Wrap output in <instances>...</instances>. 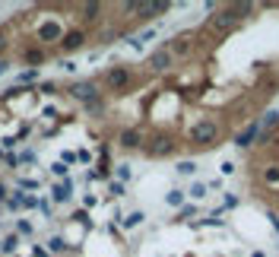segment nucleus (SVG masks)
<instances>
[{"mask_svg": "<svg viewBox=\"0 0 279 257\" xmlns=\"http://www.w3.org/2000/svg\"><path fill=\"white\" fill-rule=\"evenodd\" d=\"M187 140H190V146H197V149L216 146V140H219V121H216V118H200L187 131Z\"/></svg>", "mask_w": 279, "mask_h": 257, "instance_id": "obj_1", "label": "nucleus"}, {"mask_svg": "<svg viewBox=\"0 0 279 257\" xmlns=\"http://www.w3.org/2000/svg\"><path fill=\"white\" fill-rule=\"evenodd\" d=\"M175 137L172 134H165V131H159V134H152L149 140H146V146H143V153H146L149 159H165V156H172L175 153Z\"/></svg>", "mask_w": 279, "mask_h": 257, "instance_id": "obj_2", "label": "nucleus"}, {"mask_svg": "<svg viewBox=\"0 0 279 257\" xmlns=\"http://www.w3.org/2000/svg\"><path fill=\"white\" fill-rule=\"evenodd\" d=\"M102 79H105V89H111V92H124V89H130V83H133V70H130V67H124V64H117V67L108 70Z\"/></svg>", "mask_w": 279, "mask_h": 257, "instance_id": "obj_3", "label": "nucleus"}, {"mask_svg": "<svg viewBox=\"0 0 279 257\" xmlns=\"http://www.w3.org/2000/svg\"><path fill=\"white\" fill-rule=\"evenodd\" d=\"M70 99H76V102H83V105H89V102H95V99H102V92H99V83L95 79H79V83H70Z\"/></svg>", "mask_w": 279, "mask_h": 257, "instance_id": "obj_4", "label": "nucleus"}, {"mask_svg": "<svg viewBox=\"0 0 279 257\" xmlns=\"http://www.w3.org/2000/svg\"><path fill=\"white\" fill-rule=\"evenodd\" d=\"M235 26H238V19L232 16V10H228V7H222L219 13H213L210 19H206V29H210L213 35H228Z\"/></svg>", "mask_w": 279, "mask_h": 257, "instance_id": "obj_5", "label": "nucleus"}, {"mask_svg": "<svg viewBox=\"0 0 279 257\" xmlns=\"http://www.w3.org/2000/svg\"><path fill=\"white\" fill-rule=\"evenodd\" d=\"M64 32H67V29L60 26L57 19H48V22H42V26H38V32H35V41H38L42 48H45V45H60Z\"/></svg>", "mask_w": 279, "mask_h": 257, "instance_id": "obj_6", "label": "nucleus"}, {"mask_svg": "<svg viewBox=\"0 0 279 257\" xmlns=\"http://www.w3.org/2000/svg\"><path fill=\"white\" fill-rule=\"evenodd\" d=\"M86 41H89V32L76 26V29H67V32H64V38H60L57 48H60V51H67V54H73V51H79Z\"/></svg>", "mask_w": 279, "mask_h": 257, "instance_id": "obj_7", "label": "nucleus"}, {"mask_svg": "<svg viewBox=\"0 0 279 257\" xmlns=\"http://www.w3.org/2000/svg\"><path fill=\"white\" fill-rule=\"evenodd\" d=\"M117 146L121 149H143L146 146V137H143L140 127H124V131L117 134Z\"/></svg>", "mask_w": 279, "mask_h": 257, "instance_id": "obj_8", "label": "nucleus"}, {"mask_svg": "<svg viewBox=\"0 0 279 257\" xmlns=\"http://www.w3.org/2000/svg\"><path fill=\"white\" fill-rule=\"evenodd\" d=\"M172 64H175V57H172V51H168V48L152 51L149 61H146V67L152 70V73H168V70H172Z\"/></svg>", "mask_w": 279, "mask_h": 257, "instance_id": "obj_9", "label": "nucleus"}, {"mask_svg": "<svg viewBox=\"0 0 279 257\" xmlns=\"http://www.w3.org/2000/svg\"><path fill=\"white\" fill-rule=\"evenodd\" d=\"M257 137H260V121H251L245 131L235 134V146H238V149H251L254 143H257Z\"/></svg>", "mask_w": 279, "mask_h": 257, "instance_id": "obj_10", "label": "nucleus"}, {"mask_svg": "<svg viewBox=\"0 0 279 257\" xmlns=\"http://www.w3.org/2000/svg\"><path fill=\"white\" fill-rule=\"evenodd\" d=\"M162 48L172 51V57H187L193 51V35H175L168 45H162Z\"/></svg>", "mask_w": 279, "mask_h": 257, "instance_id": "obj_11", "label": "nucleus"}, {"mask_svg": "<svg viewBox=\"0 0 279 257\" xmlns=\"http://www.w3.org/2000/svg\"><path fill=\"white\" fill-rule=\"evenodd\" d=\"M70 197H73V181H60V184H54V191H51V203H67Z\"/></svg>", "mask_w": 279, "mask_h": 257, "instance_id": "obj_12", "label": "nucleus"}, {"mask_svg": "<svg viewBox=\"0 0 279 257\" xmlns=\"http://www.w3.org/2000/svg\"><path fill=\"white\" fill-rule=\"evenodd\" d=\"M260 181L266 184V188H279V162H270V165H263L260 168Z\"/></svg>", "mask_w": 279, "mask_h": 257, "instance_id": "obj_13", "label": "nucleus"}, {"mask_svg": "<svg viewBox=\"0 0 279 257\" xmlns=\"http://www.w3.org/2000/svg\"><path fill=\"white\" fill-rule=\"evenodd\" d=\"M45 57H48V51L45 48H19V61H26V64H42L45 61Z\"/></svg>", "mask_w": 279, "mask_h": 257, "instance_id": "obj_14", "label": "nucleus"}, {"mask_svg": "<svg viewBox=\"0 0 279 257\" xmlns=\"http://www.w3.org/2000/svg\"><path fill=\"white\" fill-rule=\"evenodd\" d=\"M228 10H232V16L241 22V19H248L251 13H257V7L251 4V0H241V4H228Z\"/></svg>", "mask_w": 279, "mask_h": 257, "instance_id": "obj_15", "label": "nucleus"}, {"mask_svg": "<svg viewBox=\"0 0 279 257\" xmlns=\"http://www.w3.org/2000/svg\"><path fill=\"white\" fill-rule=\"evenodd\" d=\"M79 13H83V22H99V16L105 13V7L102 4H83Z\"/></svg>", "mask_w": 279, "mask_h": 257, "instance_id": "obj_16", "label": "nucleus"}, {"mask_svg": "<svg viewBox=\"0 0 279 257\" xmlns=\"http://www.w3.org/2000/svg\"><path fill=\"white\" fill-rule=\"evenodd\" d=\"M45 248H48V254H67L70 251V241L60 238V235H51V238L45 241Z\"/></svg>", "mask_w": 279, "mask_h": 257, "instance_id": "obj_17", "label": "nucleus"}, {"mask_svg": "<svg viewBox=\"0 0 279 257\" xmlns=\"http://www.w3.org/2000/svg\"><path fill=\"white\" fill-rule=\"evenodd\" d=\"M32 83H38V67H26V70H19V76H16V89H19V86H32Z\"/></svg>", "mask_w": 279, "mask_h": 257, "instance_id": "obj_18", "label": "nucleus"}, {"mask_svg": "<svg viewBox=\"0 0 279 257\" xmlns=\"http://www.w3.org/2000/svg\"><path fill=\"white\" fill-rule=\"evenodd\" d=\"M143 219H146V216H143L140 209H133V213L121 216V229H127V232H130V229H140V226H143Z\"/></svg>", "mask_w": 279, "mask_h": 257, "instance_id": "obj_19", "label": "nucleus"}, {"mask_svg": "<svg viewBox=\"0 0 279 257\" xmlns=\"http://www.w3.org/2000/svg\"><path fill=\"white\" fill-rule=\"evenodd\" d=\"M273 127H279V111H276V108H270V111H266L263 118H260V131H266V134H270Z\"/></svg>", "mask_w": 279, "mask_h": 257, "instance_id": "obj_20", "label": "nucleus"}, {"mask_svg": "<svg viewBox=\"0 0 279 257\" xmlns=\"http://www.w3.org/2000/svg\"><path fill=\"white\" fill-rule=\"evenodd\" d=\"M175 172H178V175H184V178H190V175L197 172V162H193V159H181Z\"/></svg>", "mask_w": 279, "mask_h": 257, "instance_id": "obj_21", "label": "nucleus"}, {"mask_svg": "<svg viewBox=\"0 0 279 257\" xmlns=\"http://www.w3.org/2000/svg\"><path fill=\"white\" fill-rule=\"evenodd\" d=\"M165 203L181 209V206H184V191H178V188H175V191H168V194H165Z\"/></svg>", "mask_w": 279, "mask_h": 257, "instance_id": "obj_22", "label": "nucleus"}, {"mask_svg": "<svg viewBox=\"0 0 279 257\" xmlns=\"http://www.w3.org/2000/svg\"><path fill=\"white\" fill-rule=\"evenodd\" d=\"M32 232H35V226L29 223V219H16V235L26 238V235H32Z\"/></svg>", "mask_w": 279, "mask_h": 257, "instance_id": "obj_23", "label": "nucleus"}, {"mask_svg": "<svg viewBox=\"0 0 279 257\" xmlns=\"http://www.w3.org/2000/svg\"><path fill=\"white\" fill-rule=\"evenodd\" d=\"M16 248H19V235L13 232V235H7V238H4V254H13Z\"/></svg>", "mask_w": 279, "mask_h": 257, "instance_id": "obj_24", "label": "nucleus"}, {"mask_svg": "<svg viewBox=\"0 0 279 257\" xmlns=\"http://www.w3.org/2000/svg\"><path fill=\"white\" fill-rule=\"evenodd\" d=\"M42 203V197H35V194H22V209H38Z\"/></svg>", "mask_w": 279, "mask_h": 257, "instance_id": "obj_25", "label": "nucleus"}, {"mask_svg": "<svg viewBox=\"0 0 279 257\" xmlns=\"http://www.w3.org/2000/svg\"><path fill=\"white\" fill-rule=\"evenodd\" d=\"M70 219H73L76 226H86V229L92 226V223H89V213H86V209H73V216H70Z\"/></svg>", "mask_w": 279, "mask_h": 257, "instance_id": "obj_26", "label": "nucleus"}, {"mask_svg": "<svg viewBox=\"0 0 279 257\" xmlns=\"http://www.w3.org/2000/svg\"><path fill=\"white\" fill-rule=\"evenodd\" d=\"M108 194H111V197H124V194H127V184H121V181H108Z\"/></svg>", "mask_w": 279, "mask_h": 257, "instance_id": "obj_27", "label": "nucleus"}, {"mask_svg": "<svg viewBox=\"0 0 279 257\" xmlns=\"http://www.w3.org/2000/svg\"><path fill=\"white\" fill-rule=\"evenodd\" d=\"M51 175H57L60 181H67V175H70V165H64V162H54V165H51Z\"/></svg>", "mask_w": 279, "mask_h": 257, "instance_id": "obj_28", "label": "nucleus"}, {"mask_svg": "<svg viewBox=\"0 0 279 257\" xmlns=\"http://www.w3.org/2000/svg\"><path fill=\"white\" fill-rule=\"evenodd\" d=\"M89 114H102L105 111V99H95V102H89V105H83Z\"/></svg>", "mask_w": 279, "mask_h": 257, "instance_id": "obj_29", "label": "nucleus"}, {"mask_svg": "<svg viewBox=\"0 0 279 257\" xmlns=\"http://www.w3.org/2000/svg\"><path fill=\"white\" fill-rule=\"evenodd\" d=\"M38 92H45V96H54V92H57V83H54V79H42V83H38Z\"/></svg>", "mask_w": 279, "mask_h": 257, "instance_id": "obj_30", "label": "nucleus"}, {"mask_svg": "<svg viewBox=\"0 0 279 257\" xmlns=\"http://www.w3.org/2000/svg\"><path fill=\"white\" fill-rule=\"evenodd\" d=\"M60 162H64V165H76L79 156L73 153V149H64V153H60Z\"/></svg>", "mask_w": 279, "mask_h": 257, "instance_id": "obj_31", "label": "nucleus"}, {"mask_svg": "<svg viewBox=\"0 0 279 257\" xmlns=\"http://www.w3.org/2000/svg\"><path fill=\"white\" fill-rule=\"evenodd\" d=\"M7 209H22V191H16L13 197H7Z\"/></svg>", "mask_w": 279, "mask_h": 257, "instance_id": "obj_32", "label": "nucleus"}, {"mask_svg": "<svg viewBox=\"0 0 279 257\" xmlns=\"http://www.w3.org/2000/svg\"><path fill=\"white\" fill-rule=\"evenodd\" d=\"M16 159H19V165H32V162H35V149H22Z\"/></svg>", "mask_w": 279, "mask_h": 257, "instance_id": "obj_33", "label": "nucleus"}, {"mask_svg": "<svg viewBox=\"0 0 279 257\" xmlns=\"http://www.w3.org/2000/svg\"><path fill=\"white\" fill-rule=\"evenodd\" d=\"M187 194L193 197V200H203V197H206V184H200V181H197V184H193V188H190Z\"/></svg>", "mask_w": 279, "mask_h": 257, "instance_id": "obj_34", "label": "nucleus"}, {"mask_svg": "<svg viewBox=\"0 0 279 257\" xmlns=\"http://www.w3.org/2000/svg\"><path fill=\"white\" fill-rule=\"evenodd\" d=\"M38 213H42L45 219H51V216H54V203H51V200H42V203H38Z\"/></svg>", "mask_w": 279, "mask_h": 257, "instance_id": "obj_35", "label": "nucleus"}, {"mask_svg": "<svg viewBox=\"0 0 279 257\" xmlns=\"http://www.w3.org/2000/svg\"><path fill=\"white\" fill-rule=\"evenodd\" d=\"M117 181H121V184H127V181H130V165H124V162L117 165Z\"/></svg>", "mask_w": 279, "mask_h": 257, "instance_id": "obj_36", "label": "nucleus"}, {"mask_svg": "<svg viewBox=\"0 0 279 257\" xmlns=\"http://www.w3.org/2000/svg\"><path fill=\"white\" fill-rule=\"evenodd\" d=\"M193 213H197V206H193V203H184V206L178 209V219H190Z\"/></svg>", "mask_w": 279, "mask_h": 257, "instance_id": "obj_37", "label": "nucleus"}, {"mask_svg": "<svg viewBox=\"0 0 279 257\" xmlns=\"http://www.w3.org/2000/svg\"><path fill=\"white\" fill-rule=\"evenodd\" d=\"M200 223H203V226H213V229H222L225 219H219V213H216V216H210V219H200Z\"/></svg>", "mask_w": 279, "mask_h": 257, "instance_id": "obj_38", "label": "nucleus"}, {"mask_svg": "<svg viewBox=\"0 0 279 257\" xmlns=\"http://www.w3.org/2000/svg\"><path fill=\"white\" fill-rule=\"evenodd\" d=\"M19 188L22 191H35V188H38V181H35V178H19Z\"/></svg>", "mask_w": 279, "mask_h": 257, "instance_id": "obj_39", "label": "nucleus"}, {"mask_svg": "<svg viewBox=\"0 0 279 257\" xmlns=\"http://www.w3.org/2000/svg\"><path fill=\"white\" fill-rule=\"evenodd\" d=\"M238 206V197L235 194H225V200H222V209H235Z\"/></svg>", "mask_w": 279, "mask_h": 257, "instance_id": "obj_40", "label": "nucleus"}, {"mask_svg": "<svg viewBox=\"0 0 279 257\" xmlns=\"http://www.w3.org/2000/svg\"><path fill=\"white\" fill-rule=\"evenodd\" d=\"M95 203H99V197H95V194H86V197H83V209H92Z\"/></svg>", "mask_w": 279, "mask_h": 257, "instance_id": "obj_41", "label": "nucleus"}, {"mask_svg": "<svg viewBox=\"0 0 279 257\" xmlns=\"http://www.w3.org/2000/svg\"><path fill=\"white\" fill-rule=\"evenodd\" d=\"M219 172H222V175H232V172H235V162H232V159H225L222 165H219Z\"/></svg>", "mask_w": 279, "mask_h": 257, "instance_id": "obj_42", "label": "nucleus"}, {"mask_svg": "<svg viewBox=\"0 0 279 257\" xmlns=\"http://www.w3.org/2000/svg\"><path fill=\"white\" fill-rule=\"evenodd\" d=\"M32 257H51V254H48V248H42V244H35V248H32Z\"/></svg>", "mask_w": 279, "mask_h": 257, "instance_id": "obj_43", "label": "nucleus"}, {"mask_svg": "<svg viewBox=\"0 0 279 257\" xmlns=\"http://www.w3.org/2000/svg\"><path fill=\"white\" fill-rule=\"evenodd\" d=\"M10 48V38H7V32H0V54H7Z\"/></svg>", "mask_w": 279, "mask_h": 257, "instance_id": "obj_44", "label": "nucleus"}, {"mask_svg": "<svg viewBox=\"0 0 279 257\" xmlns=\"http://www.w3.org/2000/svg\"><path fill=\"white\" fill-rule=\"evenodd\" d=\"M29 131H32V127H29V124H22L19 131H16V140H26V137H29Z\"/></svg>", "mask_w": 279, "mask_h": 257, "instance_id": "obj_45", "label": "nucleus"}, {"mask_svg": "<svg viewBox=\"0 0 279 257\" xmlns=\"http://www.w3.org/2000/svg\"><path fill=\"white\" fill-rule=\"evenodd\" d=\"M76 156H79V162H92V153H89V149H79Z\"/></svg>", "mask_w": 279, "mask_h": 257, "instance_id": "obj_46", "label": "nucleus"}, {"mask_svg": "<svg viewBox=\"0 0 279 257\" xmlns=\"http://www.w3.org/2000/svg\"><path fill=\"white\" fill-rule=\"evenodd\" d=\"M0 200L7 203V184H4V181H0Z\"/></svg>", "mask_w": 279, "mask_h": 257, "instance_id": "obj_47", "label": "nucleus"}, {"mask_svg": "<svg viewBox=\"0 0 279 257\" xmlns=\"http://www.w3.org/2000/svg\"><path fill=\"white\" fill-rule=\"evenodd\" d=\"M270 219H273V229L279 232V213H270Z\"/></svg>", "mask_w": 279, "mask_h": 257, "instance_id": "obj_48", "label": "nucleus"}, {"mask_svg": "<svg viewBox=\"0 0 279 257\" xmlns=\"http://www.w3.org/2000/svg\"><path fill=\"white\" fill-rule=\"evenodd\" d=\"M7 67H10L7 61H0V76H4V73H7Z\"/></svg>", "mask_w": 279, "mask_h": 257, "instance_id": "obj_49", "label": "nucleus"}, {"mask_svg": "<svg viewBox=\"0 0 279 257\" xmlns=\"http://www.w3.org/2000/svg\"><path fill=\"white\" fill-rule=\"evenodd\" d=\"M251 257H266V254H263V251H254V254H251Z\"/></svg>", "mask_w": 279, "mask_h": 257, "instance_id": "obj_50", "label": "nucleus"}, {"mask_svg": "<svg viewBox=\"0 0 279 257\" xmlns=\"http://www.w3.org/2000/svg\"><path fill=\"white\" fill-rule=\"evenodd\" d=\"M0 254H4V241H0Z\"/></svg>", "mask_w": 279, "mask_h": 257, "instance_id": "obj_51", "label": "nucleus"}]
</instances>
